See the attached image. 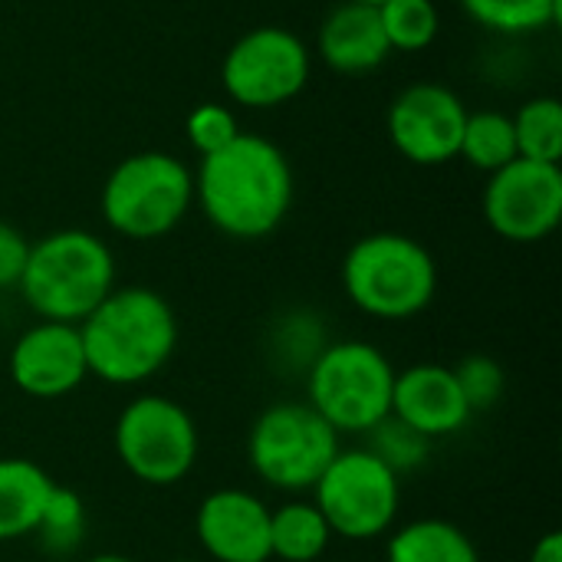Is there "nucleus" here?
Wrapping results in <instances>:
<instances>
[{
	"label": "nucleus",
	"instance_id": "1",
	"mask_svg": "<svg viewBox=\"0 0 562 562\" xmlns=\"http://www.w3.org/2000/svg\"><path fill=\"white\" fill-rule=\"evenodd\" d=\"M194 201L221 234L234 240H260L290 214V158L270 138L240 132L227 148L201 158L194 175Z\"/></svg>",
	"mask_w": 562,
	"mask_h": 562
},
{
	"label": "nucleus",
	"instance_id": "2",
	"mask_svg": "<svg viewBox=\"0 0 562 562\" xmlns=\"http://www.w3.org/2000/svg\"><path fill=\"white\" fill-rule=\"evenodd\" d=\"M89 375L105 385H142L158 375L178 346L171 303L148 286H115L82 323Z\"/></svg>",
	"mask_w": 562,
	"mask_h": 562
},
{
	"label": "nucleus",
	"instance_id": "3",
	"mask_svg": "<svg viewBox=\"0 0 562 562\" xmlns=\"http://www.w3.org/2000/svg\"><path fill=\"white\" fill-rule=\"evenodd\" d=\"M16 290L40 319L79 326L115 290V257L89 231H53L30 244Z\"/></svg>",
	"mask_w": 562,
	"mask_h": 562
},
{
	"label": "nucleus",
	"instance_id": "4",
	"mask_svg": "<svg viewBox=\"0 0 562 562\" xmlns=\"http://www.w3.org/2000/svg\"><path fill=\"white\" fill-rule=\"evenodd\" d=\"M342 290L366 316L402 323L435 303L438 263L415 237L379 231L356 240L342 257Z\"/></svg>",
	"mask_w": 562,
	"mask_h": 562
},
{
	"label": "nucleus",
	"instance_id": "5",
	"mask_svg": "<svg viewBox=\"0 0 562 562\" xmlns=\"http://www.w3.org/2000/svg\"><path fill=\"white\" fill-rule=\"evenodd\" d=\"M191 204L194 175L168 151H135L122 158L99 194L102 221L128 240H158L171 234Z\"/></svg>",
	"mask_w": 562,
	"mask_h": 562
},
{
	"label": "nucleus",
	"instance_id": "6",
	"mask_svg": "<svg viewBox=\"0 0 562 562\" xmlns=\"http://www.w3.org/2000/svg\"><path fill=\"white\" fill-rule=\"evenodd\" d=\"M395 369L385 352L362 339L329 342L310 362L306 405L323 415L339 435H369L392 415Z\"/></svg>",
	"mask_w": 562,
	"mask_h": 562
},
{
	"label": "nucleus",
	"instance_id": "7",
	"mask_svg": "<svg viewBox=\"0 0 562 562\" xmlns=\"http://www.w3.org/2000/svg\"><path fill=\"white\" fill-rule=\"evenodd\" d=\"M339 451V431L306 402H277L263 408L247 435L254 474L283 494L313 491Z\"/></svg>",
	"mask_w": 562,
	"mask_h": 562
},
{
	"label": "nucleus",
	"instance_id": "8",
	"mask_svg": "<svg viewBox=\"0 0 562 562\" xmlns=\"http://www.w3.org/2000/svg\"><path fill=\"white\" fill-rule=\"evenodd\" d=\"M122 468L148 487H175L198 464V425L184 405L165 395L132 398L112 431Z\"/></svg>",
	"mask_w": 562,
	"mask_h": 562
},
{
	"label": "nucleus",
	"instance_id": "9",
	"mask_svg": "<svg viewBox=\"0 0 562 562\" xmlns=\"http://www.w3.org/2000/svg\"><path fill=\"white\" fill-rule=\"evenodd\" d=\"M313 497L333 537L366 543L392 530L402 507V481L369 448H352L333 458Z\"/></svg>",
	"mask_w": 562,
	"mask_h": 562
},
{
	"label": "nucleus",
	"instance_id": "10",
	"mask_svg": "<svg viewBox=\"0 0 562 562\" xmlns=\"http://www.w3.org/2000/svg\"><path fill=\"white\" fill-rule=\"evenodd\" d=\"M310 72L313 56L293 30L257 26L227 49L221 86L244 109H277L306 89Z\"/></svg>",
	"mask_w": 562,
	"mask_h": 562
},
{
	"label": "nucleus",
	"instance_id": "11",
	"mask_svg": "<svg viewBox=\"0 0 562 562\" xmlns=\"http://www.w3.org/2000/svg\"><path fill=\"white\" fill-rule=\"evenodd\" d=\"M484 221L510 244H537L550 237L562 221L560 165L514 158L484 184Z\"/></svg>",
	"mask_w": 562,
	"mask_h": 562
},
{
	"label": "nucleus",
	"instance_id": "12",
	"mask_svg": "<svg viewBox=\"0 0 562 562\" xmlns=\"http://www.w3.org/2000/svg\"><path fill=\"white\" fill-rule=\"evenodd\" d=\"M468 109L458 92L438 82H415L402 89L389 105L392 148L422 168H438L458 158Z\"/></svg>",
	"mask_w": 562,
	"mask_h": 562
},
{
	"label": "nucleus",
	"instance_id": "13",
	"mask_svg": "<svg viewBox=\"0 0 562 562\" xmlns=\"http://www.w3.org/2000/svg\"><path fill=\"white\" fill-rule=\"evenodd\" d=\"M13 385L40 402L63 398L89 379L79 326L40 319L16 336L7 359Z\"/></svg>",
	"mask_w": 562,
	"mask_h": 562
},
{
	"label": "nucleus",
	"instance_id": "14",
	"mask_svg": "<svg viewBox=\"0 0 562 562\" xmlns=\"http://www.w3.org/2000/svg\"><path fill=\"white\" fill-rule=\"evenodd\" d=\"M194 533L214 562H270V507L250 491H211L194 514Z\"/></svg>",
	"mask_w": 562,
	"mask_h": 562
},
{
	"label": "nucleus",
	"instance_id": "15",
	"mask_svg": "<svg viewBox=\"0 0 562 562\" xmlns=\"http://www.w3.org/2000/svg\"><path fill=\"white\" fill-rule=\"evenodd\" d=\"M392 418H398L422 438L438 441L464 431L474 415L458 389L454 369L438 362H418L405 372H395Z\"/></svg>",
	"mask_w": 562,
	"mask_h": 562
},
{
	"label": "nucleus",
	"instance_id": "16",
	"mask_svg": "<svg viewBox=\"0 0 562 562\" xmlns=\"http://www.w3.org/2000/svg\"><path fill=\"white\" fill-rule=\"evenodd\" d=\"M316 53L329 69L346 76L379 69L392 56L379 10L356 0H342L326 13L316 33Z\"/></svg>",
	"mask_w": 562,
	"mask_h": 562
},
{
	"label": "nucleus",
	"instance_id": "17",
	"mask_svg": "<svg viewBox=\"0 0 562 562\" xmlns=\"http://www.w3.org/2000/svg\"><path fill=\"white\" fill-rule=\"evenodd\" d=\"M53 477L30 458H0V543L33 537Z\"/></svg>",
	"mask_w": 562,
	"mask_h": 562
},
{
	"label": "nucleus",
	"instance_id": "18",
	"mask_svg": "<svg viewBox=\"0 0 562 562\" xmlns=\"http://www.w3.org/2000/svg\"><path fill=\"white\" fill-rule=\"evenodd\" d=\"M385 562H481V553L458 524L425 517L392 533Z\"/></svg>",
	"mask_w": 562,
	"mask_h": 562
},
{
	"label": "nucleus",
	"instance_id": "19",
	"mask_svg": "<svg viewBox=\"0 0 562 562\" xmlns=\"http://www.w3.org/2000/svg\"><path fill=\"white\" fill-rule=\"evenodd\" d=\"M333 543V530L310 501H290L270 510V560L316 562Z\"/></svg>",
	"mask_w": 562,
	"mask_h": 562
},
{
	"label": "nucleus",
	"instance_id": "20",
	"mask_svg": "<svg viewBox=\"0 0 562 562\" xmlns=\"http://www.w3.org/2000/svg\"><path fill=\"white\" fill-rule=\"evenodd\" d=\"M458 158H464L471 168L494 175L504 165L517 158V135H514V119L494 109L484 112H468L464 132H461V148Z\"/></svg>",
	"mask_w": 562,
	"mask_h": 562
},
{
	"label": "nucleus",
	"instance_id": "21",
	"mask_svg": "<svg viewBox=\"0 0 562 562\" xmlns=\"http://www.w3.org/2000/svg\"><path fill=\"white\" fill-rule=\"evenodd\" d=\"M514 135H517V158L560 165L562 158V105L553 95H537L517 109Z\"/></svg>",
	"mask_w": 562,
	"mask_h": 562
},
{
	"label": "nucleus",
	"instance_id": "22",
	"mask_svg": "<svg viewBox=\"0 0 562 562\" xmlns=\"http://www.w3.org/2000/svg\"><path fill=\"white\" fill-rule=\"evenodd\" d=\"M464 13L484 30L527 36L560 20V0H461Z\"/></svg>",
	"mask_w": 562,
	"mask_h": 562
},
{
	"label": "nucleus",
	"instance_id": "23",
	"mask_svg": "<svg viewBox=\"0 0 562 562\" xmlns=\"http://www.w3.org/2000/svg\"><path fill=\"white\" fill-rule=\"evenodd\" d=\"M375 10L392 53H422L438 40L441 13L435 0H385Z\"/></svg>",
	"mask_w": 562,
	"mask_h": 562
},
{
	"label": "nucleus",
	"instance_id": "24",
	"mask_svg": "<svg viewBox=\"0 0 562 562\" xmlns=\"http://www.w3.org/2000/svg\"><path fill=\"white\" fill-rule=\"evenodd\" d=\"M86 504L72 487L53 484L40 524L33 530V537L40 540V547L49 557H69L72 550H79L82 537H86Z\"/></svg>",
	"mask_w": 562,
	"mask_h": 562
},
{
	"label": "nucleus",
	"instance_id": "25",
	"mask_svg": "<svg viewBox=\"0 0 562 562\" xmlns=\"http://www.w3.org/2000/svg\"><path fill=\"white\" fill-rule=\"evenodd\" d=\"M369 438H372L369 451L379 461H385L398 477L408 474V471H415V468H422L428 461V451H431V441L428 438H422L418 431H412L408 425H402L392 415L385 422H379L369 431Z\"/></svg>",
	"mask_w": 562,
	"mask_h": 562
},
{
	"label": "nucleus",
	"instance_id": "26",
	"mask_svg": "<svg viewBox=\"0 0 562 562\" xmlns=\"http://www.w3.org/2000/svg\"><path fill=\"white\" fill-rule=\"evenodd\" d=\"M454 379H458V389L471 408V415L477 412H491L504 392H507V372L501 369L497 359L484 356V352H474V356H464L454 369Z\"/></svg>",
	"mask_w": 562,
	"mask_h": 562
},
{
	"label": "nucleus",
	"instance_id": "27",
	"mask_svg": "<svg viewBox=\"0 0 562 562\" xmlns=\"http://www.w3.org/2000/svg\"><path fill=\"white\" fill-rule=\"evenodd\" d=\"M184 135H188L191 148L204 158V155H211V151L227 148V145L240 135V128H237L234 112H231L224 102H201V105H194V109L188 112V119H184Z\"/></svg>",
	"mask_w": 562,
	"mask_h": 562
},
{
	"label": "nucleus",
	"instance_id": "28",
	"mask_svg": "<svg viewBox=\"0 0 562 562\" xmlns=\"http://www.w3.org/2000/svg\"><path fill=\"white\" fill-rule=\"evenodd\" d=\"M26 257H30V240L13 224L0 221V290L20 283Z\"/></svg>",
	"mask_w": 562,
	"mask_h": 562
},
{
	"label": "nucleus",
	"instance_id": "29",
	"mask_svg": "<svg viewBox=\"0 0 562 562\" xmlns=\"http://www.w3.org/2000/svg\"><path fill=\"white\" fill-rule=\"evenodd\" d=\"M530 562H562V533L560 530H550L543 533L533 550H530Z\"/></svg>",
	"mask_w": 562,
	"mask_h": 562
},
{
	"label": "nucleus",
	"instance_id": "30",
	"mask_svg": "<svg viewBox=\"0 0 562 562\" xmlns=\"http://www.w3.org/2000/svg\"><path fill=\"white\" fill-rule=\"evenodd\" d=\"M86 562H135V560H128V557H122V553H95V557H89Z\"/></svg>",
	"mask_w": 562,
	"mask_h": 562
},
{
	"label": "nucleus",
	"instance_id": "31",
	"mask_svg": "<svg viewBox=\"0 0 562 562\" xmlns=\"http://www.w3.org/2000/svg\"><path fill=\"white\" fill-rule=\"evenodd\" d=\"M356 3H369V7H379V3H385V0H356Z\"/></svg>",
	"mask_w": 562,
	"mask_h": 562
},
{
	"label": "nucleus",
	"instance_id": "32",
	"mask_svg": "<svg viewBox=\"0 0 562 562\" xmlns=\"http://www.w3.org/2000/svg\"><path fill=\"white\" fill-rule=\"evenodd\" d=\"M178 562H188V560H178Z\"/></svg>",
	"mask_w": 562,
	"mask_h": 562
}]
</instances>
